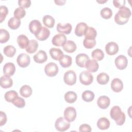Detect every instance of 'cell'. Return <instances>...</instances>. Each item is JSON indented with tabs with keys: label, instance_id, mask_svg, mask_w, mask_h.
Segmentation results:
<instances>
[{
	"label": "cell",
	"instance_id": "33",
	"mask_svg": "<svg viewBox=\"0 0 132 132\" xmlns=\"http://www.w3.org/2000/svg\"><path fill=\"white\" fill-rule=\"evenodd\" d=\"M21 25V21L20 19H16L14 17L10 18L8 22V27L13 30L18 29Z\"/></svg>",
	"mask_w": 132,
	"mask_h": 132
},
{
	"label": "cell",
	"instance_id": "29",
	"mask_svg": "<svg viewBox=\"0 0 132 132\" xmlns=\"http://www.w3.org/2000/svg\"><path fill=\"white\" fill-rule=\"evenodd\" d=\"M77 98V94L73 91H68L64 94V100L66 102L72 104L74 103Z\"/></svg>",
	"mask_w": 132,
	"mask_h": 132
},
{
	"label": "cell",
	"instance_id": "10",
	"mask_svg": "<svg viewBox=\"0 0 132 132\" xmlns=\"http://www.w3.org/2000/svg\"><path fill=\"white\" fill-rule=\"evenodd\" d=\"M42 26L40 22L37 20H34L31 21L29 24V31L35 35L38 34Z\"/></svg>",
	"mask_w": 132,
	"mask_h": 132
},
{
	"label": "cell",
	"instance_id": "24",
	"mask_svg": "<svg viewBox=\"0 0 132 132\" xmlns=\"http://www.w3.org/2000/svg\"><path fill=\"white\" fill-rule=\"evenodd\" d=\"M63 49L66 52L69 53H72L74 52L77 48L75 43L72 40H68L62 45Z\"/></svg>",
	"mask_w": 132,
	"mask_h": 132
},
{
	"label": "cell",
	"instance_id": "43",
	"mask_svg": "<svg viewBox=\"0 0 132 132\" xmlns=\"http://www.w3.org/2000/svg\"><path fill=\"white\" fill-rule=\"evenodd\" d=\"M83 45L85 48L91 49L95 46L96 41L95 40H89L85 38L83 41Z\"/></svg>",
	"mask_w": 132,
	"mask_h": 132
},
{
	"label": "cell",
	"instance_id": "21",
	"mask_svg": "<svg viewBox=\"0 0 132 132\" xmlns=\"http://www.w3.org/2000/svg\"><path fill=\"white\" fill-rule=\"evenodd\" d=\"M50 35V30L45 27H42L40 31L35 36L38 40L44 41L48 38Z\"/></svg>",
	"mask_w": 132,
	"mask_h": 132
},
{
	"label": "cell",
	"instance_id": "5",
	"mask_svg": "<svg viewBox=\"0 0 132 132\" xmlns=\"http://www.w3.org/2000/svg\"><path fill=\"white\" fill-rule=\"evenodd\" d=\"M44 72L49 77L55 76L58 72V67L55 63H48L44 67Z\"/></svg>",
	"mask_w": 132,
	"mask_h": 132
},
{
	"label": "cell",
	"instance_id": "32",
	"mask_svg": "<svg viewBox=\"0 0 132 132\" xmlns=\"http://www.w3.org/2000/svg\"><path fill=\"white\" fill-rule=\"evenodd\" d=\"M84 35L85 39L89 40H95L97 32L94 28L92 27H88Z\"/></svg>",
	"mask_w": 132,
	"mask_h": 132
},
{
	"label": "cell",
	"instance_id": "36",
	"mask_svg": "<svg viewBox=\"0 0 132 132\" xmlns=\"http://www.w3.org/2000/svg\"><path fill=\"white\" fill-rule=\"evenodd\" d=\"M82 99L86 102H92L94 98V94L90 90L85 91L81 94Z\"/></svg>",
	"mask_w": 132,
	"mask_h": 132
},
{
	"label": "cell",
	"instance_id": "31",
	"mask_svg": "<svg viewBox=\"0 0 132 132\" xmlns=\"http://www.w3.org/2000/svg\"><path fill=\"white\" fill-rule=\"evenodd\" d=\"M72 63V57L69 55H63L61 60H59V63L62 67L66 68L71 65Z\"/></svg>",
	"mask_w": 132,
	"mask_h": 132
},
{
	"label": "cell",
	"instance_id": "49",
	"mask_svg": "<svg viewBox=\"0 0 132 132\" xmlns=\"http://www.w3.org/2000/svg\"><path fill=\"white\" fill-rule=\"evenodd\" d=\"M55 3L56 4V5L61 6V5H63L64 4L65 1H55Z\"/></svg>",
	"mask_w": 132,
	"mask_h": 132
},
{
	"label": "cell",
	"instance_id": "34",
	"mask_svg": "<svg viewBox=\"0 0 132 132\" xmlns=\"http://www.w3.org/2000/svg\"><path fill=\"white\" fill-rule=\"evenodd\" d=\"M96 80L101 85H106L109 80V76L107 73L102 72L97 76Z\"/></svg>",
	"mask_w": 132,
	"mask_h": 132
},
{
	"label": "cell",
	"instance_id": "3",
	"mask_svg": "<svg viewBox=\"0 0 132 132\" xmlns=\"http://www.w3.org/2000/svg\"><path fill=\"white\" fill-rule=\"evenodd\" d=\"M55 127L59 131H64L70 128V124L64 118L59 117L55 122Z\"/></svg>",
	"mask_w": 132,
	"mask_h": 132
},
{
	"label": "cell",
	"instance_id": "19",
	"mask_svg": "<svg viewBox=\"0 0 132 132\" xmlns=\"http://www.w3.org/2000/svg\"><path fill=\"white\" fill-rule=\"evenodd\" d=\"M89 59V56L83 53L78 54L75 58V61L76 64L80 68H85L86 62Z\"/></svg>",
	"mask_w": 132,
	"mask_h": 132
},
{
	"label": "cell",
	"instance_id": "47",
	"mask_svg": "<svg viewBox=\"0 0 132 132\" xmlns=\"http://www.w3.org/2000/svg\"><path fill=\"white\" fill-rule=\"evenodd\" d=\"M7 122V116L3 111L0 112V126H2L6 124Z\"/></svg>",
	"mask_w": 132,
	"mask_h": 132
},
{
	"label": "cell",
	"instance_id": "35",
	"mask_svg": "<svg viewBox=\"0 0 132 132\" xmlns=\"http://www.w3.org/2000/svg\"><path fill=\"white\" fill-rule=\"evenodd\" d=\"M91 56L93 59L97 61H101L104 58V54L101 49L96 48L92 52Z\"/></svg>",
	"mask_w": 132,
	"mask_h": 132
},
{
	"label": "cell",
	"instance_id": "14",
	"mask_svg": "<svg viewBox=\"0 0 132 132\" xmlns=\"http://www.w3.org/2000/svg\"><path fill=\"white\" fill-rule=\"evenodd\" d=\"M110 100L109 97L106 95H103L100 96L97 101V104L98 106L103 109L107 108L110 105Z\"/></svg>",
	"mask_w": 132,
	"mask_h": 132
},
{
	"label": "cell",
	"instance_id": "45",
	"mask_svg": "<svg viewBox=\"0 0 132 132\" xmlns=\"http://www.w3.org/2000/svg\"><path fill=\"white\" fill-rule=\"evenodd\" d=\"M18 4L20 7L27 8L30 6L31 1L30 0H19L18 1Z\"/></svg>",
	"mask_w": 132,
	"mask_h": 132
},
{
	"label": "cell",
	"instance_id": "27",
	"mask_svg": "<svg viewBox=\"0 0 132 132\" xmlns=\"http://www.w3.org/2000/svg\"><path fill=\"white\" fill-rule=\"evenodd\" d=\"M29 40L27 37L24 35H20L17 38V43L19 47L22 48H26L28 44Z\"/></svg>",
	"mask_w": 132,
	"mask_h": 132
},
{
	"label": "cell",
	"instance_id": "2",
	"mask_svg": "<svg viewBox=\"0 0 132 132\" xmlns=\"http://www.w3.org/2000/svg\"><path fill=\"white\" fill-rule=\"evenodd\" d=\"M110 116L111 118L116 121L118 125H122L125 121V114L118 106H114L111 108Z\"/></svg>",
	"mask_w": 132,
	"mask_h": 132
},
{
	"label": "cell",
	"instance_id": "8",
	"mask_svg": "<svg viewBox=\"0 0 132 132\" xmlns=\"http://www.w3.org/2000/svg\"><path fill=\"white\" fill-rule=\"evenodd\" d=\"M16 62L19 67L21 68H26L30 64V58L27 54L22 53L18 56Z\"/></svg>",
	"mask_w": 132,
	"mask_h": 132
},
{
	"label": "cell",
	"instance_id": "28",
	"mask_svg": "<svg viewBox=\"0 0 132 132\" xmlns=\"http://www.w3.org/2000/svg\"><path fill=\"white\" fill-rule=\"evenodd\" d=\"M32 91L31 88L27 85L22 86L20 89V93L21 96L24 97H28L32 94Z\"/></svg>",
	"mask_w": 132,
	"mask_h": 132
},
{
	"label": "cell",
	"instance_id": "17",
	"mask_svg": "<svg viewBox=\"0 0 132 132\" xmlns=\"http://www.w3.org/2000/svg\"><path fill=\"white\" fill-rule=\"evenodd\" d=\"M34 60L36 63H43L47 59V56L46 52L43 50L39 51L34 56Z\"/></svg>",
	"mask_w": 132,
	"mask_h": 132
},
{
	"label": "cell",
	"instance_id": "6",
	"mask_svg": "<svg viewBox=\"0 0 132 132\" xmlns=\"http://www.w3.org/2000/svg\"><path fill=\"white\" fill-rule=\"evenodd\" d=\"M63 80L68 85H74L76 82V74L75 72L72 70L67 71L64 74Z\"/></svg>",
	"mask_w": 132,
	"mask_h": 132
},
{
	"label": "cell",
	"instance_id": "1",
	"mask_svg": "<svg viewBox=\"0 0 132 132\" xmlns=\"http://www.w3.org/2000/svg\"><path fill=\"white\" fill-rule=\"evenodd\" d=\"M131 14V11L127 7L123 6L119 8L118 12L114 16L115 22L119 25H124L128 22Z\"/></svg>",
	"mask_w": 132,
	"mask_h": 132
},
{
	"label": "cell",
	"instance_id": "38",
	"mask_svg": "<svg viewBox=\"0 0 132 132\" xmlns=\"http://www.w3.org/2000/svg\"><path fill=\"white\" fill-rule=\"evenodd\" d=\"M18 96V93L14 90H10L6 92L5 94L4 97L5 100L8 102H11Z\"/></svg>",
	"mask_w": 132,
	"mask_h": 132
},
{
	"label": "cell",
	"instance_id": "13",
	"mask_svg": "<svg viewBox=\"0 0 132 132\" xmlns=\"http://www.w3.org/2000/svg\"><path fill=\"white\" fill-rule=\"evenodd\" d=\"M98 64L96 60L94 59H89L87 61L85 64V68H86L87 71L89 72H95L98 69Z\"/></svg>",
	"mask_w": 132,
	"mask_h": 132
},
{
	"label": "cell",
	"instance_id": "37",
	"mask_svg": "<svg viewBox=\"0 0 132 132\" xmlns=\"http://www.w3.org/2000/svg\"><path fill=\"white\" fill-rule=\"evenodd\" d=\"M3 52L6 56L8 57H12L15 54L16 49L12 45H7L4 48Z\"/></svg>",
	"mask_w": 132,
	"mask_h": 132
},
{
	"label": "cell",
	"instance_id": "7",
	"mask_svg": "<svg viewBox=\"0 0 132 132\" xmlns=\"http://www.w3.org/2000/svg\"><path fill=\"white\" fill-rule=\"evenodd\" d=\"M76 110L73 107H68L64 111V118L69 122H73L76 117Z\"/></svg>",
	"mask_w": 132,
	"mask_h": 132
},
{
	"label": "cell",
	"instance_id": "46",
	"mask_svg": "<svg viewBox=\"0 0 132 132\" xmlns=\"http://www.w3.org/2000/svg\"><path fill=\"white\" fill-rule=\"evenodd\" d=\"M91 130L92 129L90 126L87 124H84L81 125L79 128V131L80 132H82V131L90 132V131H91Z\"/></svg>",
	"mask_w": 132,
	"mask_h": 132
},
{
	"label": "cell",
	"instance_id": "50",
	"mask_svg": "<svg viewBox=\"0 0 132 132\" xmlns=\"http://www.w3.org/2000/svg\"><path fill=\"white\" fill-rule=\"evenodd\" d=\"M107 2V1H97V3H100V4H102V3H105V2Z\"/></svg>",
	"mask_w": 132,
	"mask_h": 132
},
{
	"label": "cell",
	"instance_id": "4",
	"mask_svg": "<svg viewBox=\"0 0 132 132\" xmlns=\"http://www.w3.org/2000/svg\"><path fill=\"white\" fill-rule=\"evenodd\" d=\"M93 80V76L92 74L88 71L81 72L79 75V81L81 84L86 86L92 84Z\"/></svg>",
	"mask_w": 132,
	"mask_h": 132
},
{
	"label": "cell",
	"instance_id": "18",
	"mask_svg": "<svg viewBox=\"0 0 132 132\" xmlns=\"http://www.w3.org/2000/svg\"><path fill=\"white\" fill-rule=\"evenodd\" d=\"M111 88L115 92H121L123 88V84L122 80L118 78H114L111 82Z\"/></svg>",
	"mask_w": 132,
	"mask_h": 132
},
{
	"label": "cell",
	"instance_id": "41",
	"mask_svg": "<svg viewBox=\"0 0 132 132\" xmlns=\"http://www.w3.org/2000/svg\"><path fill=\"white\" fill-rule=\"evenodd\" d=\"M14 18L20 19L23 18L26 15V11L24 8L21 7H19L14 11L13 13Z\"/></svg>",
	"mask_w": 132,
	"mask_h": 132
},
{
	"label": "cell",
	"instance_id": "39",
	"mask_svg": "<svg viewBox=\"0 0 132 132\" xmlns=\"http://www.w3.org/2000/svg\"><path fill=\"white\" fill-rule=\"evenodd\" d=\"M10 38V35L9 32L4 29H0V42L1 43H4L7 42Z\"/></svg>",
	"mask_w": 132,
	"mask_h": 132
},
{
	"label": "cell",
	"instance_id": "16",
	"mask_svg": "<svg viewBox=\"0 0 132 132\" xmlns=\"http://www.w3.org/2000/svg\"><path fill=\"white\" fill-rule=\"evenodd\" d=\"M56 29L57 31L60 33L68 35L71 32L72 29V26L71 24L69 23L64 25L59 23L57 24Z\"/></svg>",
	"mask_w": 132,
	"mask_h": 132
},
{
	"label": "cell",
	"instance_id": "11",
	"mask_svg": "<svg viewBox=\"0 0 132 132\" xmlns=\"http://www.w3.org/2000/svg\"><path fill=\"white\" fill-rule=\"evenodd\" d=\"M67 41L66 36L62 34H59L55 35L52 40V44L56 46H62Z\"/></svg>",
	"mask_w": 132,
	"mask_h": 132
},
{
	"label": "cell",
	"instance_id": "25",
	"mask_svg": "<svg viewBox=\"0 0 132 132\" xmlns=\"http://www.w3.org/2000/svg\"><path fill=\"white\" fill-rule=\"evenodd\" d=\"M110 121L105 117L101 118L97 122V126L101 130H106L108 129L110 127Z\"/></svg>",
	"mask_w": 132,
	"mask_h": 132
},
{
	"label": "cell",
	"instance_id": "15",
	"mask_svg": "<svg viewBox=\"0 0 132 132\" xmlns=\"http://www.w3.org/2000/svg\"><path fill=\"white\" fill-rule=\"evenodd\" d=\"M88 26L87 24L84 22H80L76 25L75 29V34L78 37H81L84 36Z\"/></svg>",
	"mask_w": 132,
	"mask_h": 132
},
{
	"label": "cell",
	"instance_id": "26",
	"mask_svg": "<svg viewBox=\"0 0 132 132\" xmlns=\"http://www.w3.org/2000/svg\"><path fill=\"white\" fill-rule=\"evenodd\" d=\"M38 48V42L36 40H30L26 47V51L29 54H32L36 52Z\"/></svg>",
	"mask_w": 132,
	"mask_h": 132
},
{
	"label": "cell",
	"instance_id": "40",
	"mask_svg": "<svg viewBox=\"0 0 132 132\" xmlns=\"http://www.w3.org/2000/svg\"><path fill=\"white\" fill-rule=\"evenodd\" d=\"M100 14L103 19H109L112 15V11L110 8L105 7L101 10Z\"/></svg>",
	"mask_w": 132,
	"mask_h": 132
},
{
	"label": "cell",
	"instance_id": "22",
	"mask_svg": "<svg viewBox=\"0 0 132 132\" xmlns=\"http://www.w3.org/2000/svg\"><path fill=\"white\" fill-rule=\"evenodd\" d=\"M15 71L14 64L11 62L6 63L3 67V73L9 76H12Z\"/></svg>",
	"mask_w": 132,
	"mask_h": 132
},
{
	"label": "cell",
	"instance_id": "44",
	"mask_svg": "<svg viewBox=\"0 0 132 132\" xmlns=\"http://www.w3.org/2000/svg\"><path fill=\"white\" fill-rule=\"evenodd\" d=\"M8 13V9L5 6H1L0 7V22L2 23L5 19Z\"/></svg>",
	"mask_w": 132,
	"mask_h": 132
},
{
	"label": "cell",
	"instance_id": "9",
	"mask_svg": "<svg viewBox=\"0 0 132 132\" xmlns=\"http://www.w3.org/2000/svg\"><path fill=\"white\" fill-rule=\"evenodd\" d=\"M114 63L116 67L119 70L125 69L128 64V60L126 56L121 55L118 56L114 60Z\"/></svg>",
	"mask_w": 132,
	"mask_h": 132
},
{
	"label": "cell",
	"instance_id": "12",
	"mask_svg": "<svg viewBox=\"0 0 132 132\" xmlns=\"http://www.w3.org/2000/svg\"><path fill=\"white\" fill-rule=\"evenodd\" d=\"M105 51L109 55H114L119 51L118 45L114 42H108L105 46Z\"/></svg>",
	"mask_w": 132,
	"mask_h": 132
},
{
	"label": "cell",
	"instance_id": "30",
	"mask_svg": "<svg viewBox=\"0 0 132 132\" xmlns=\"http://www.w3.org/2000/svg\"><path fill=\"white\" fill-rule=\"evenodd\" d=\"M42 21L44 25L48 28H53L55 23V21L54 18L50 15H44Z\"/></svg>",
	"mask_w": 132,
	"mask_h": 132
},
{
	"label": "cell",
	"instance_id": "48",
	"mask_svg": "<svg viewBox=\"0 0 132 132\" xmlns=\"http://www.w3.org/2000/svg\"><path fill=\"white\" fill-rule=\"evenodd\" d=\"M126 1H122V0H114L113 1V5L118 8H120L122 7L125 6Z\"/></svg>",
	"mask_w": 132,
	"mask_h": 132
},
{
	"label": "cell",
	"instance_id": "23",
	"mask_svg": "<svg viewBox=\"0 0 132 132\" xmlns=\"http://www.w3.org/2000/svg\"><path fill=\"white\" fill-rule=\"evenodd\" d=\"M1 86L2 88L7 89L10 88L13 85V80L10 77V76L5 75L1 77L0 81Z\"/></svg>",
	"mask_w": 132,
	"mask_h": 132
},
{
	"label": "cell",
	"instance_id": "20",
	"mask_svg": "<svg viewBox=\"0 0 132 132\" xmlns=\"http://www.w3.org/2000/svg\"><path fill=\"white\" fill-rule=\"evenodd\" d=\"M51 57L52 59L55 60H60L63 56V52L60 49L57 48L53 47L49 51Z\"/></svg>",
	"mask_w": 132,
	"mask_h": 132
},
{
	"label": "cell",
	"instance_id": "42",
	"mask_svg": "<svg viewBox=\"0 0 132 132\" xmlns=\"http://www.w3.org/2000/svg\"><path fill=\"white\" fill-rule=\"evenodd\" d=\"M12 103L16 107L19 108H23L25 105V100L19 96H16L12 102Z\"/></svg>",
	"mask_w": 132,
	"mask_h": 132
}]
</instances>
